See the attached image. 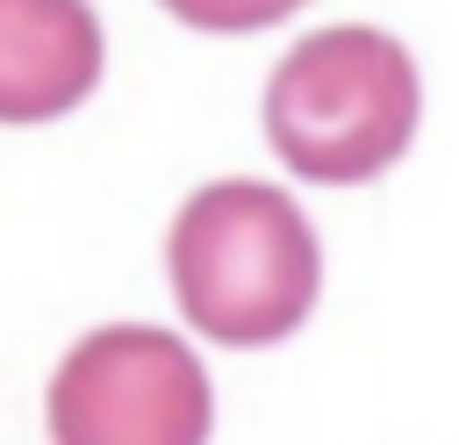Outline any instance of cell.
Here are the masks:
<instances>
[{
	"mask_svg": "<svg viewBox=\"0 0 459 445\" xmlns=\"http://www.w3.org/2000/svg\"><path fill=\"white\" fill-rule=\"evenodd\" d=\"M273 151L323 187L387 172L416 136V65L387 29H316L265 86Z\"/></svg>",
	"mask_w": 459,
	"mask_h": 445,
	"instance_id": "cell-2",
	"label": "cell"
},
{
	"mask_svg": "<svg viewBox=\"0 0 459 445\" xmlns=\"http://www.w3.org/2000/svg\"><path fill=\"white\" fill-rule=\"evenodd\" d=\"M172 294L215 345H273L316 309V230L265 179H215L172 222Z\"/></svg>",
	"mask_w": 459,
	"mask_h": 445,
	"instance_id": "cell-1",
	"label": "cell"
},
{
	"mask_svg": "<svg viewBox=\"0 0 459 445\" xmlns=\"http://www.w3.org/2000/svg\"><path fill=\"white\" fill-rule=\"evenodd\" d=\"M100 79V22L65 0H0V122H50Z\"/></svg>",
	"mask_w": 459,
	"mask_h": 445,
	"instance_id": "cell-4",
	"label": "cell"
},
{
	"mask_svg": "<svg viewBox=\"0 0 459 445\" xmlns=\"http://www.w3.org/2000/svg\"><path fill=\"white\" fill-rule=\"evenodd\" d=\"M208 373L172 330L115 323L65 352L50 445H208Z\"/></svg>",
	"mask_w": 459,
	"mask_h": 445,
	"instance_id": "cell-3",
	"label": "cell"
}]
</instances>
